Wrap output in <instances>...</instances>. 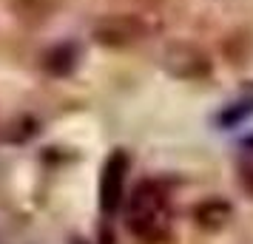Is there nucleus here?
<instances>
[{
    "mask_svg": "<svg viewBox=\"0 0 253 244\" xmlns=\"http://www.w3.org/2000/svg\"><path fill=\"white\" fill-rule=\"evenodd\" d=\"M126 224L142 242H162L171 227V208L168 196L157 182H139L128 199Z\"/></svg>",
    "mask_w": 253,
    "mask_h": 244,
    "instance_id": "f257e3e1",
    "label": "nucleus"
},
{
    "mask_svg": "<svg viewBox=\"0 0 253 244\" xmlns=\"http://www.w3.org/2000/svg\"><path fill=\"white\" fill-rule=\"evenodd\" d=\"M148 37V26L137 14H105L94 23V40L105 48H126Z\"/></svg>",
    "mask_w": 253,
    "mask_h": 244,
    "instance_id": "f03ea898",
    "label": "nucleus"
},
{
    "mask_svg": "<svg viewBox=\"0 0 253 244\" xmlns=\"http://www.w3.org/2000/svg\"><path fill=\"white\" fill-rule=\"evenodd\" d=\"M128 153L126 151H114L103 165V176H100V210L103 216H114L123 196H126V176H128Z\"/></svg>",
    "mask_w": 253,
    "mask_h": 244,
    "instance_id": "7ed1b4c3",
    "label": "nucleus"
},
{
    "mask_svg": "<svg viewBox=\"0 0 253 244\" xmlns=\"http://www.w3.org/2000/svg\"><path fill=\"white\" fill-rule=\"evenodd\" d=\"M162 66L171 77L179 80H202L211 74V60L202 48H196L194 43H173L165 48L162 54Z\"/></svg>",
    "mask_w": 253,
    "mask_h": 244,
    "instance_id": "20e7f679",
    "label": "nucleus"
},
{
    "mask_svg": "<svg viewBox=\"0 0 253 244\" xmlns=\"http://www.w3.org/2000/svg\"><path fill=\"white\" fill-rule=\"evenodd\" d=\"M230 213H233V208L225 199H205V202L196 205L194 219L202 230H222L230 221Z\"/></svg>",
    "mask_w": 253,
    "mask_h": 244,
    "instance_id": "39448f33",
    "label": "nucleus"
},
{
    "mask_svg": "<svg viewBox=\"0 0 253 244\" xmlns=\"http://www.w3.org/2000/svg\"><path fill=\"white\" fill-rule=\"evenodd\" d=\"M74 66H77V48L69 46V43H66V46H54L46 57H43V69H46L48 74H54V77H66Z\"/></svg>",
    "mask_w": 253,
    "mask_h": 244,
    "instance_id": "423d86ee",
    "label": "nucleus"
},
{
    "mask_svg": "<svg viewBox=\"0 0 253 244\" xmlns=\"http://www.w3.org/2000/svg\"><path fill=\"white\" fill-rule=\"evenodd\" d=\"M242 179H245V187L253 190V156H248V162L242 165Z\"/></svg>",
    "mask_w": 253,
    "mask_h": 244,
    "instance_id": "0eeeda50",
    "label": "nucleus"
}]
</instances>
